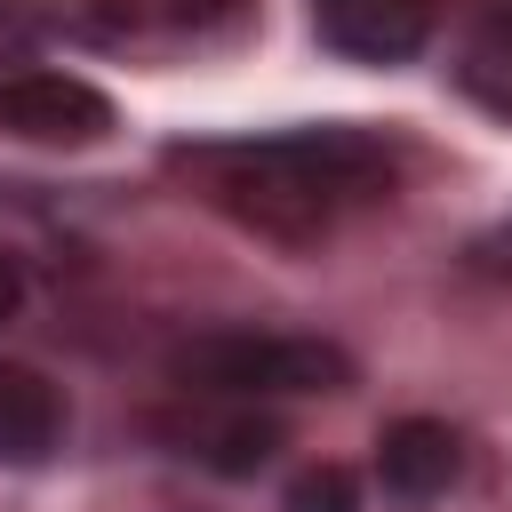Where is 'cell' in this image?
<instances>
[{
  "label": "cell",
  "mask_w": 512,
  "mask_h": 512,
  "mask_svg": "<svg viewBox=\"0 0 512 512\" xmlns=\"http://www.w3.org/2000/svg\"><path fill=\"white\" fill-rule=\"evenodd\" d=\"M456 80L488 104V112H504L512 120V0H496L472 32H464V56H456Z\"/></svg>",
  "instance_id": "ba28073f"
},
{
  "label": "cell",
  "mask_w": 512,
  "mask_h": 512,
  "mask_svg": "<svg viewBox=\"0 0 512 512\" xmlns=\"http://www.w3.org/2000/svg\"><path fill=\"white\" fill-rule=\"evenodd\" d=\"M168 376H176V392H208V400H304V392L352 384V360L320 336L208 328V336H184L168 352Z\"/></svg>",
  "instance_id": "7a4b0ae2"
},
{
  "label": "cell",
  "mask_w": 512,
  "mask_h": 512,
  "mask_svg": "<svg viewBox=\"0 0 512 512\" xmlns=\"http://www.w3.org/2000/svg\"><path fill=\"white\" fill-rule=\"evenodd\" d=\"M280 512H360V480H352L344 464H312V472L288 480Z\"/></svg>",
  "instance_id": "9c48e42d"
},
{
  "label": "cell",
  "mask_w": 512,
  "mask_h": 512,
  "mask_svg": "<svg viewBox=\"0 0 512 512\" xmlns=\"http://www.w3.org/2000/svg\"><path fill=\"white\" fill-rule=\"evenodd\" d=\"M480 264H488V272H512V224H504V232H488V240H480Z\"/></svg>",
  "instance_id": "7c38bea8"
},
{
  "label": "cell",
  "mask_w": 512,
  "mask_h": 512,
  "mask_svg": "<svg viewBox=\"0 0 512 512\" xmlns=\"http://www.w3.org/2000/svg\"><path fill=\"white\" fill-rule=\"evenodd\" d=\"M152 432H160L184 464L224 472V480H248V472H264V464L288 448V424H280L264 400H208V392H184L176 408H160Z\"/></svg>",
  "instance_id": "3957f363"
},
{
  "label": "cell",
  "mask_w": 512,
  "mask_h": 512,
  "mask_svg": "<svg viewBox=\"0 0 512 512\" xmlns=\"http://www.w3.org/2000/svg\"><path fill=\"white\" fill-rule=\"evenodd\" d=\"M176 184L208 200L216 216L264 232V240H320L400 184V152L352 120L280 128V136H208L168 152Z\"/></svg>",
  "instance_id": "6da1fadb"
},
{
  "label": "cell",
  "mask_w": 512,
  "mask_h": 512,
  "mask_svg": "<svg viewBox=\"0 0 512 512\" xmlns=\"http://www.w3.org/2000/svg\"><path fill=\"white\" fill-rule=\"evenodd\" d=\"M456 472H464V440H456L448 424H432V416H400V424H384V440H376V488H384L392 504L416 512V504L448 496Z\"/></svg>",
  "instance_id": "8992f818"
},
{
  "label": "cell",
  "mask_w": 512,
  "mask_h": 512,
  "mask_svg": "<svg viewBox=\"0 0 512 512\" xmlns=\"http://www.w3.org/2000/svg\"><path fill=\"white\" fill-rule=\"evenodd\" d=\"M0 128H8L16 144L80 152V144H96V136L112 128V96L88 88V80H72V72L24 64V72H0Z\"/></svg>",
  "instance_id": "277c9868"
},
{
  "label": "cell",
  "mask_w": 512,
  "mask_h": 512,
  "mask_svg": "<svg viewBox=\"0 0 512 512\" xmlns=\"http://www.w3.org/2000/svg\"><path fill=\"white\" fill-rule=\"evenodd\" d=\"M432 0H312V32L352 64H400L432 40Z\"/></svg>",
  "instance_id": "5b68a950"
},
{
  "label": "cell",
  "mask_w": 512,
  "mask_h": 512,
  "mask_svg": "<svg viewBox=\"0 0 512 512\" xmlns=\"http://www.w3.org/2000/svg\"><path fill=\"white\" fill-rule=\"evenodd\" d=\"M24 40H32V16H24L16 0H0V56H16Z\"/></svg>",
  "instance_id": "30bf717a"
},
{
  "label": "cell",
  "mask_w": 512,
  "mask_h": 512,
  "mask_svg": "<svg viewBox=\"0 0 512 512\" xmlns=\"http://www.w3.org/2000/svg\"><path fill=\"white\" fill-rule=\"evenodd\" d=\"M16 304H24V272H16V256L0 248V320H8Z\"/></svg>",
  "instance_id": "8fae6325"
},
{
  "label": "cell",
  "mask_w": 512,
  "mask_h": 512,
  "mask_svg": "<svg viewBox=\"0 0 512 512\" xmlns=\"http://www.w3.org/2000/svg\"><path fill=\"white\" fill-rule=\"evenodd\" d=\"M64 448V392L24 368V360H0V464H48Z\"/></svg>",
  "instance_id": "52a82bcc"
}]
</instances>
